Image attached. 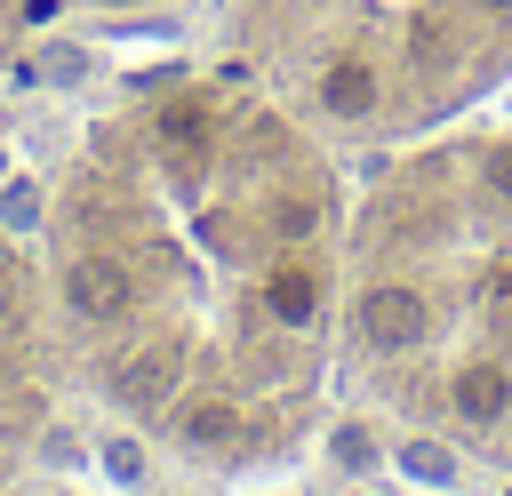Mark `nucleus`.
Here are the masks:
<instances>
[{"label": "nucleus", "mask_w": 512, "mask_h": 496, "mask_svg": "<svg viewBox=\"0 0 512 496\" xmlns=\"http://www.w3.org/2000/svg\"><path fill=\"white\" fill-rule=\"evenodd\" d=\"M448 400H456L464 424H504L512 416V368L504 360H472V368H456Z\"/></svg>", "instance_id": "nucleus-4"}, {"label": "nucleus", "mask_w": 512, "mask_h": 496, "mask_svg": "<svg viewBox=\"0 0 512 496\" xmlns=\"http://www.w3.org/2000/svg\"><path fill=\"white\" fill-rule=\"evenodd\" d=\"M48 72L56 80H80V48H48Z\"/></svg>", "instance_id": "nucleus-15"}, {"label": "nucleus", "mask_w": 512, "mask_h": 496, "mask_svg": "<svg viewBox=\"0 0 512 496\" xmlns=\"http://www.w3.org/2000/svg\"><path fill=\"white\" fill-rule=\"evenodd\" d=\"M104 472H112V480H136V472H144L136 440H112V448H104Z\"/></svg>", "instance_id": "nucleus-13"}, {"label": "nucleus", "mask_w": 512, "mask_h": 496, "mask_svg": "<svg viewBox=\"0 0 512 496\" xmlns=\"http://www.w3.org/2000/svg\"><path fill=\"white\" fill-rule=\"evenodd\" d=\"M400 472L424 480V488H456V456L432 448V440H400Z\"/></svg>", "instance_id": "nucleus-9"}, {"label": "nucleus", "mask_w": 512, "mask_h": 496, "mask_svg": "<svg viewBox=\"0 0 512 496\" xmlns=\"http://www.w3.org/2000/svg\"><path fill=\"white\" fill-rule=\"evenodd\" d=\"M8 312H16V272L0 264V320H8Z\"/></svg>", "instance_id": "nucleus-16"}, {"label": "nucleus", "mask_w": 512, "mask_h": 496, "mask_svg": "<svg viewBox=\"0 0 512 496\" xmlns=\"http://www.w3.org/2000/svg\"><path fill=\"white\" fill-rule=\"evenodd\" d=\"M128 304H136L128 264H112V256H72V264H64V312H80V320H120Z\"/></svg>", "instance_id": "nucleus-2"}, {"label": "nucleus", "mask_w": 512, "mask_h": 496, "mask_svg": "<svg viewBox=\"0 0 512 496\" xmlns=\"http://www.w3.org/2000/svg\"><path fill=\"white\" fill-rule=\"evenodd\" d=\"M272 224H280L288 240H304V232L320 224V200H304V192H296V200H280V208H272Z\"/></svg>", "instance_id": "nucleus-11"}, {"label": "nucleus", "mask_w": 512, "mask_h": 496, "mask_svg": "<svg viewBox=\"0 0 512 496\" xmlns=\"http://www.w3.org/2000/svg\"><path fill=\"white\" fill-rule=\"evenodd\" d=\"M176 440H184V448H232V440H248V416H240L232 400H192V408L176 416Z\"/></svg>", "instance_id": "nucleus-8"}, {"label": "nucleus", "mask_w": 512, "mask_h": 496, "mask_svg": "<svg viewBox=\"0 0 512 496\" xmlns=\"http://www.w3.org/2000/svg\"><path fill=\"white\" fill-rule=\"evenodd\" d=\"M264 312H272L280 328H312V312H320V280H312L304 264H280V272L264 280Z\"/></svg>", "instance_id": "nucleus-7"}, {"label": "nucleus", "mask_w": 512, "mask_h": 496, "mask_svg": "<svg viewBox=\"0 0 512 496\" xmlns=\"http://www.w3.org/2000/svg\"><path fill=\"white\" fill-rule=\"evenodd\" d=\"M352 328H360V344H368V352H408V344H424L432 312H424V296H416V288H392V280H376V288H360V312H352Z\"/></svg>", "instance_id": "nucleus-1"}, {"label": "nucleus", "mask_w": 512, "mask_h": 496, "mask_svg": "<svg viewBox=\"0 0 512 496\" xmlns=\"http://www.w3.org/2000/svg\"><path fill=\"white\" fill-rule=\"evenodd\" d=\"M0 224H8V232H32V224H40V184H8V192H0Z\"/></svg>", "instance_id": "nucleus-10"}, {"label": "nucleus", "mask_w": 512, "mask_h": 496, "mask_svg": "<svg viewBox=\"0 0 512 496\" xmlns=\"http://www.w3.org/2000/svg\"><path fill=\"white\" fill-rule=\"evenodd\" d=\"M376 96H384V88H376V64H368V56H336V64L320 72V104H328L336 120H368Z\"/></svg>", "instance_id": "nucleus-5"}, {"label": "nucleus", "mask_w": 512, "mask_h": 496, "mask_svg": "<svg viewBox=\"0 0 512 496\" xmlns=\"http://www.w3.org/2000/svg\"><path fill=\"white\" fill-rule=\"evenodd\" d=\"M152 136H160V152H168L176 168H200V160H208V104H200V96H176V104H160Z\"/></svg>", "instance_id": "nucleus-6"}, {"label": "nucleus", "mask_w": 512, "mask_h": 496, "mask_svg": "<svg viewBox=\"0 0 512 496\" xmlns=\"http://www.w3.org/2000/svg\"><path fill=\"white\" fill-rule=\"evenodd\" d=\"M336 464H352V472H360V464H376V440H368L360 424H344V432H336Z\"/></svg>", "instance_id": "nucleus-12"}, {"label": "nucleus", "mask_w": 512, "mask_h": 496, "mask_svg": "<svg viewBox=\"0 0 512 496\" xmlns=\"http://www.w3.org/2000/svg\"><path fill=\"white\" fill-rule=\"evenodd\" d=\"M176 376H184V344H144V352H128V360H112V400L120 408H160L168 392H176Z\"/></svg>", "instance_id": "nucleus-3"}, {"label": "nucleus", "mask_w": 512, "mask_h": 496, "mask_svg": "<svg viewBox=\"0 0 512 496\" xmlns=\"http://www.w3.org/2000/svg\"><path fill=\"white\" fill-rule=\"evenodd\" d=\"M488 192H496V200H512V144H496V152H488Z\"/></svg>", "instance_id": "nucleus-14"}, {"label": "nucleus", "mask_w": 512, "mask_h": 496, "mask_svg": "<svg viewBox=\"0 0 512 496\" xmlns=\"http://www.w3.org/2000/svg\"><path fill=\"white\" fill-rule=\"evenodd\" d=\"M480 8H488V16H512V0H480Z\"/></svg>", "instance_id": "nucleus-17"}]
</instances>
